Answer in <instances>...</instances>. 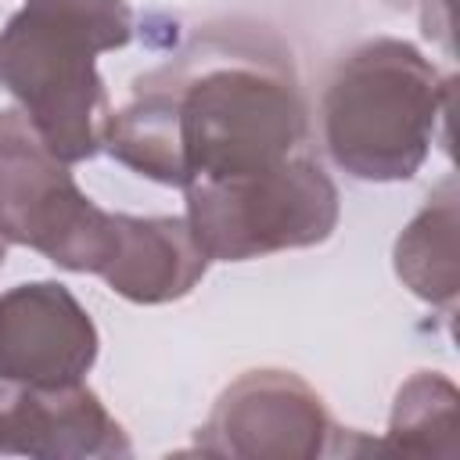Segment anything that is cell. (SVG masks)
<instances>
[{
    "label": "cell",
    "instance_id": "1",
    "mask_svg": "<svg viewBox=\"0 0 460 460\" xmlns=\"http://www.w3.org/2000/svg\"><path fill=\"white\" fill-rule=\"evenodd\" d=\"M302 144L305 104L291 58L237 32H208L137 79L104 126V151L165 187L259 172Z\"/></svg>",
    "mask_w": 460,
    "mask_h": 460
},
{
    "label": "cell",
    "instance_id": "2",
    "mask_svg": "<svg viewBox=\"0 0 460 460\" xmlns=\"http://www.w3.org/2000/svg\"><path fill=\"white\" fill-rule=\"evenodd\" d=\"M453 79L413 43L377 36L356 47L323 93V140L338 169L370 183L410 180L446 122Z\"/></svg>",
    "mask_w": 460,
    "mask_h": 460
},
{
    "label": "cell",
    "instance_id": "3",
    "mask_svg": "<svg viewBox=\"0 0 460 460\" xmlns=\"http://www.w3.org/2000/svg\"><path fill=\"white\" fill-rule=\"evenodd\" d=\"M183 194L201 252L223 262L313 248L334 234L341 212L334 180L302 151L259 172L198 180Z\"/></svg>",
    "mask_w": 460,
    "mask_h": 460
},
{
    "label": "cell",
    "instance_id": "4",
    "mask_svg": "<svg viewBox=\"0 0 460 460\" xmlns=\"http://www.w3.org/2000/svg\"><path fill=\"white\" fill-rule=\"evenodd\" d=\"M97 54L86 32L36 7H22L0 29V86L68 165L104 147L111 101L93 65Z\"/></svg>",
    "mask_w": 460,
    "mask_h": 460
},
{
    "label": "cell",
    "instance_id": "5",
    "mask_svg": "<svg viewBox=\"0 0 460 460\" xmlns=\"http://www.w3.org/2000/svg\"><path fill=\"white\" fill-rule=\"evenodd\" d=\"M0 234L72 273H101L115 212L93 205L22 111H0Z\"/></svg>",
    "mask_w": 460,
    "mask_h": 460
},
{
    "label": "cell",
    "instance_id": "6",
    "mask_svg": "<svg viewBox=\"0 0 460 460\" xmlns=\"http://www.w3.org/2000/svg\"><path fill=\"white\" fill-rule=\"evenodd\" d=\"M334 431L323 399L298 374L248 370L219 395L198 431V449L244 460H313L331 453Z\"/></svg>",
    "mask_w": 460,
    "mask_h": 460
},
{
    "label": "cell",
    "instance_id": "7",
    "mask_svg": "<svg viewBox=\"0 0 460 460\" xmlns=\"http://www.w3.org/2000/svg\"><path fill=\"white\" fill-rule=\"evenodd\" d=\"M97 327L58 280H29L0 295V381L58 388L97 363Z\"/></svg>",
    "mask_w": 460,
    "mask_h": 460
},
{
    "label": "cell",
    "instance_id": "8",
    "mask_svg": "<svg viewBox=\"0 0 460 460\" xmlns=\"http://www.w3.org/2000/svg\"><path fill=\"white\" fill-rule=\"evenodd\" d=\"M129 453L122 424L83 381L58 388L0 381V456L111 460Z\"/></svg>",
    "mask_w": 460,
    "mask_h": 460
},
{
    "label": "cell",
    "instance_id": "9",
    "mask_svg": "<svg viewBox=\"0 0 460 460\" xmlns=\"http://www.w3.org/2000/svg\"><path fill=\"white\" fill-rule=\"evenodd\" d=\"M208 262L187 219L115 212V241L97 277L137 305H162L190 295Z\"/></svg>",
    "mask_w": 460,
    "mask_h": 460
},
{
    "label": "cell",
    "instance_id": "10",
    "mask_svg": "<svg viewBox=\"0 0 460 460\" xmlns=\"http://www.w3.org/2000/svg\"><path fill=\"white\" fill-rule=\"evenodd\" d=\"M460 248H456V183L446 180L413 223L395 241L399 280L431 305H453L460 284Z\"/></svg>",
    "mask_w": 460,
    "mask_h": 460
},
{
    "label": "cell",
    "instance_id": "11",
    "mask_svg": "<svg viewBox=\"0 0 460 460\" xmlns=\"http://www.w3.org/2000/svg\"><path fill=\"white\" fill-rule=\"evenodd\" d=\"M435 435L456 453V388L438 374H417L399 388L388 446L402 453H442Z\"/></svg>",
    "mask_w": 460,
    "mask_h": 460
},
{
    "label": "cell",
    "instance_id": "12",
    "mask_svg": "<svg viewBox=\"0 0 460 460\" xmlns=\"http://www.w3.org/2000/svg\"><path fill=\"white\" fill-rule=\"evenodd\" d=\"M25 7L75 25L97 43L101 54L126 47L133 36V11L126 0H25Z\"/></svg>",
    "mask_w": 460,
    "mask_h": 460
},
{
    "label": "cell",
    "instance_id": "13",
    "mask_svg": "<svg viewBox=\"0 0 460 460\" xmlns=\"http://www.w3.org/2000/svg\"><path fill=\"white\" fill-rule=\"evenodd\" d=\"M4 259H7V237L0 234V266H4Z\"/></svg>",
    "mask_w": 460,
    "mask_h": 460
}]
</instances>
